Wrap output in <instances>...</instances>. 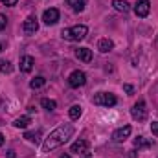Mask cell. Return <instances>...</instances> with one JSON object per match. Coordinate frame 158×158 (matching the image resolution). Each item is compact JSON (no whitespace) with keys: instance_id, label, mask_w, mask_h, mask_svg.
<instances>
[{"instance_id":"1","label":"cell","mask_w":158,"mask_h":158,"mask_svg":"<svg viewBox=\"0 0 158 158\" xmlns=\"http://www.w3.org/2000/svg\"><path fill=\"white\" fill-rule=\"evenodd\" d=\"M72 134H74V127H72L70 123L59 125V127H57L55 131H52L50 136L44 140V143H42V151H44V153H50L52 149H55V147L66 143V142L72 138Z\"/></svg>"},{"instance_id":"2","label":"cell","mask_w":158,"mask_h":158,"mask_svg":"<svg viewBox=\"0 0 158 158\" xmlns=\"http://www.w3.org/2000/svg\"><path fill=\"white\" fill-rule=\"evenodd\" d=\"M86 33H88V28L86 26H72V28H66V30H63L61 31V35H63V39L66 40H72V42H77V40H83L86 37Z\"/></svg>"},{"instance_id":"3","label":"cell","mask_w":158,"mask_h":158,"mask_svg":"<svg viewBox=\"0 0 158 158\" xmlns=\"http://www.w3.org/2000/svg\"><path fill=\"white\" fill-rule=\"evenodd\" d=\"M118 103L116 96L114 94H109V92H99L94 96V105H99V107H114Z\"/></svg>"},{"instance_id":"4","label":"cell","mask_w":158,"mask_h":158,"mask_svg":"<svg viewBox=\"0 0 158 158\" xmlns=\"http://www.w3.org/2000/svg\"><path fill=\"white\" fill-rule=\"evenodd\" d=\"M131 114H132V118L134 119L143 121V119L147 118V105H145V101L140 99L138 103H134V107L131 109Z\"/></svg>"},{"instance_id":"5","label":"cell","mask_w":158,"mask_h":158,"mask_svg":"<svg viewBox=\"0 0 158 158\" xmlns=\"http://www.w3.org/2000/svg\"><path fill=\"white\" fill-rule=\"evenodd\" d=\"M85 83H86V76H85V72H81V70L72 72L70 77H68V85H70L72 88H79V86H83Z\"/></svg>"},{"instance_id":"6","label":"cell","mask_w":158,"mask_h":158,"mask_svg":"<svg viewBox=\"0 0 158 158\" xmlns=\"http://www.w3.org/2000/svg\"><path fill=\"white\" fill-rule=\"evenodd\" d=\"M42 20H44V24H48V26L57 24V22H59V11H57L55 7L46 9V11L42 13Z\"/></svg>"},{"instance_id":"7","label":"cell","mask_w":158,"mask_h":158,"mask_svg":"<svg viewBox=\"0 0 158 158\" xmlns=\"http://www.w3.org/2000/svg\"><path fill=\"white\" fill-rule=\"evenodd\" d=\"M149 11H151V2H149V0H136V4H134V13H136L138 17H147Z\"/></svg>"},{"instance_id":"8","label":"cell","mask_w":158,"mask_h":158,"mask_svg":"<svg viewBox=\"0 0 158 158\" xmlns=\"http://www.w3.org/2000/svg\"><path fill=\"white\" fill-rule=\"evenodd\" d=\"M22 30H24L26 35H35L37 30H39V22H37V19H35V17H28V19L24 20Z\"/></svg>"},{"instance_id":"9","label":"cell","mask_w":158,"mask_h":158,"mask_svg":"<svg viewBox=\"0 0 158 158\" xmlns=\"http://www.w3.org/2000/svg\"><path fill=\"white\" fill-rule=\"evenodd\" d=\"M131 125H125V127H121V129H118V131H114L112 132V140L116 142V143H121V142H125L129 136H131Z\"/></svg>"},{"instance_id":"10","label":"cell","mask_w":158,"mask_h":158,"mask_svg":"<svg viewBox=\"0 0 158 158\" xmlns=\"http://www.w3.org/2000/svg\"><path fill=\"white\" fill-rule=\"evenodd\" d=\"M70 151L76 153V155H86V153H88V143H86L85 140H77V142L72 143Z\"/></svg>"},{"instance_id":"11","label":"cell","mask_w":158,"mask_h":158,"mask_svg":"<svg viewBox=\"0 0 158 158\" xmlns=\"http://www.w3.org/2000/svg\"><path fill=\"white\" fill-rule=\"evenodd\" d=\"M76 57H77L79 61H83V63H90L92 61V50L79 48V50H76Z\"/></svg>"},{"instance_id":"12","label":"cell","mask_w":158,"mask_h":158,"mask_svg":"<svg viewBox=\"0 0 158 158\" xmlns=\"http://www.w3.org/2000/svg\"><path fill=\"white\" fill-rule=\"evenodd\" d=\"M33 64H35V61H33V57L31 55H24L22 59H20V70L22 72H31V68H33Z\"/></svg>"},{"instance_id":"13","label":"cell","mask_w":158,"mask_h":158,"mask_svg":"<svg viewBox=\"0 0 158 158\" xmlns=\"http://www.w3.org/2000/svg\"><path fill=\"white\" fill-rule=\"evenodd\" d=\"M112 48H114V44H112L110 39H101L98 42V50H99L101 53H107V52H110Z\"/></svg>"},{"instance_id":"14","label":"cell","mask_w":158,"mask_h":158,"mask_svg":"<svg viewBox=\"0 0 158 158\" xmlns=\"http://www.w3.org/2000/svg\"><path fill=\"white\" fill-rule=\"evenodd\" d=\"M112 6H114V9L119 11V13H129V9H131V6L125 0H112Z\"/></svg>"},{"instance_id":"15","label":"cell","mask_w":158,"mask_h":158,"mask_svg":"<svg viewBox=\"0 0 158 158\" xmlns=\"http://www.w3.org/2000/svg\"><path fill=\"white\" fill-rule=\"evenodd\" d=\"M30 123H31V118H30V116H22V118H17L13 121V125H15L17 129H26Z\"/></svg>"},{"instance_id":"16","label":"cell","mask_w":158,"mask_h":158,"mask_svg":"<svg viewBox=\"0 0 158 158\" xmlns=\"http://www.w3.org/2000/svg\"><path fill=\"white\" fill-rule=\"evenodd\" d=\"M134 147H138V149H147V147H151V142L145 140L143 136H138V138H134Z\"/></svg>"},{"instance_id":"17","label":"cell","mask_w":158,"mask_h":158,"mask_svg":"<svg viewBox=\"0 0 158 158\" xmlns=\"http://www.w3.org/2000/svg\"><path fill=\"white\" fill-rule=\"evenodd\" d=\"M66 4L74 9V11H83L85 9V0H66Z\"/></svg>"},{"instance_id":"18","label":"cell","mask_w":158,"mask_h":158,"mask_svg":"<svg viewBox=\"0 0 158 158\" xmlns=\"http://www.w3.org/2000/svg\"><path fill=\"white\" fill-rule=\"evenodd\" d=\"M44 85H46V79L42 77V76H37V77H33L30 81V86L31 88H42Z\"/></svg>"},{"instance_id":"19","label":"cell","mask_w":158,"mask_h":158,"mask_svg":"<svg viewBox=\"0 0 158 158\" xmlns=\"http://www.w3.org/2000/svg\"><path fill=\"white\" fill-rule=\"evenodd\" d=\"M40 105H42L46 110H55V109H57V103H55L53 99H48V98H44V99L40 101Z\"/></svg>"},{"instance_id":"20","label":"cell","mask_w":158,"mask_h":158,"mask_svg":"<svg viewBox=\"0 0 158 158\" xmlns=\"http://www.w3.org/2000/svg\"><path fill=\"white\" fill-rule=\"evenodd\" d=\"M24 138H26L28 142L37 143V142L40 140V131H35V132H26V134H24Z\"/></svg>"},{"instance_id":"21","label":"cell","mask_w":158,"mask_h":158,"mask_svg":"<svg viewBox=\"0 0 158 158\" xmlns=\"http://www.w3.org/2000/svg\"><path fill=\"white\" fill-rule=\"evenodd\" d=\"M81 112H83V110H81V107H79V105H74V107H70L68 116H70L72 119H77L79 116H81Z\"/></svg>"},{"instance_id":"22","label":"cell","mask_w":158,"mask_h":158,"mask_svg":"<svg viewBox=\"0 0 158 158\" xmlns=\"http://www.w3.org/2000/svg\"><path fill=\"white\" fill-rule=\"evenodd\" d=\"M0 72H4V74H11V72H13L11 63H9V61H0Z\"/></svg>"},{"instance_id":"23","label":"cell","mask_w":158,"mask_h":158,"mask_svg":"<svg viewBox=\"0 0 158 158\" xmlns=\"http://www.w3.org/2000/svg\"><path fill=\"white\" fill-rule=\"evenodd\" d=\"M6 24H7V19H6V15H2V13H0V30H4V28H6Z\"/></svg>"},{"instance_id":"24","label":"cell","mask_w":158,"mask_h":158,"mask_svg":"<svg viewBox=\"0 0 158 158\" xmlns=\"http://www.w3.org/2000/svg\"><path fill=\"white\" fill-rule=\"evenodd\" d=\"M151 132H153L155 136H158V121H153V123H151Z\"/></svg>"},{"instance_id":"25","label":"cell","mask_w":158,"mask_h":158,"mask_svg":"<svg viewBox=\"0 0 158 158\" xmlns=\"http://www.w3.org/2000/svg\"><path fill=\"white\" fill-rule=\"evenodd\" d=\"M123 90H125L127 94H132V92H134V88H132V85H123Z\"/></svg>"},{"instance_id":"26","label":"cell","mask_w":158,"mask_h":158,"mask_svg":"<svg viewBox=\"0 0 158 158\" xmlns=\"http://www.w3.org/2000/svg\"><path fill=\"white\" fill-rule=\"evenodd\" d=\"M6 156H7V158H17V155H15V151H13V149H9V151H6Z\"/></svg>"},{"instance_id":"27","label":"cell","mask_w":158,"mask_h":158,"mask_svg":"<svg viewBox=\"0 0 158 158\" xmlns=\"http://www.w3.org/2000/svg\"><path fill=\"white\" fill-rule=\"evenodd\" d=\"M2 4H4V6H15L17 0H2Z\"/></svg>"},{"instance_id":"28","label":"cell","mask_w":158,"mask_h":158,"mask_svg":"<svg viewBox=\"0 0 158 158\" xmlns=\"http://www.w3.org/2000/svg\"><path fill=\"white\" fill-rule=\"evenodd\" d=\"M2 145H4V134L0 132V147H2Z\"/></svg>"},{"instance_id":"29","label":"cell","mask_w":158,"mask_h":158,"mask_svg":"<svg viewBox=\"0 0 158 158\" xmlns=\"http://www.w3.org/2000/svg\"><path fill=\"white\" fill-rule=\"evenodd\" d=\"M129 158H136V151H131V155H129Z\"/></svg>"},{"instance_id":"30","label":"cell","mask_w":158,"mask_h":158,"mask_svg":"<svg viewBox=\"0 0 158 158\" xmlns=\"http://www.w3.org/2000/svg\"><path fill=\"white\" fill-rule=\"evenodd\" d=\"M61 158H70L68 155H61Z\"/></svg>"},{"instance_id":"31","label":"cell","mask_w":158,"mask_h":158,"mask_svg":"<svg viewBox=\"0 0 158 158\" xmlns=\"http://www.w3.org/2000/svg\"><path fill=\"white\" fill-rule=\"evenodd\" d=\"M85 158H92V156H90V155H88V153H86V155H85Z\"/></svg>"},{"instance_id":"32","label":"cell","mask_w":158,"mask_h":158,"mask_svg":"<svg viewBox=\"0 0 158 158\" xmlns=\"http://www.w3.org/2000/svg\"><path fill=\"white\" fill-rule=\"evenodd\" d=\"M0 50H2V44H0Z\"/></svg>"}]
</instances>
